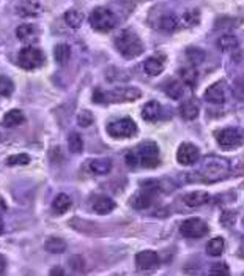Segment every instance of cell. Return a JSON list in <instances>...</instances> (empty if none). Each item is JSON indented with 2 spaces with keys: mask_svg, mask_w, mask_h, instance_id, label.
<instances>
[{
  "mask_svg": "<svg viewBox=\"0 0 244 276\" xmlns=\"http://www.w3.org/2000/svg\"><path fill=\"white\" fill-rule=\"evenodd\" d=\"M71 208V197L68 194H58L55 199H54V202H52V210L57 213V214H63L66 213L68 210Z\"/></svg>",
  "mask_w": 244,
  "mask_h": 276,
  "instance_id": "cell-25",
  "label": "cell"
},
{
  "mask_svg": "<svg viewBox=\"0 0 244 276\" xmlns=\"http://www.w3.org/2000/svg\"><path fill=\"white\" fill-rule=\"evenodd\" d=\"M68 147L73 153H81L82 148H84V141H82V137L81 134L78 133H71L69 137H68Z\"/></svg>",
  "mask_w": 244,
  "mask_h": 276,
  "instance_id": "cell-33",
  "label": "cell"
},
{
  "mask_svg": "<svg viewBox=\"0 0 244 276\" xmlns=\"http://www.w3.org/2000/svg\"><path fill=\"white\" fill-rule=\"evenodd\" d=\"M165 67V57L164 55H155L145 60L144 64V71L148 76H158L164 71Z\"/></svg>",
  "mask_w": 244,
  "mask_h": 276,
  "instance_id": "cell-15",
  "label": "cell"
},
{
  "mask_svg": "<svg viewBox=\"0 0 244 276\" xmlns=\"http://www.w3.org/2000/svg\"><path fill=\"white\" fill-rule=\"evenodd\" d=\"M115 48L125 58L132 60L144 52V43L132 30H121L115 38Z\"/></svg>",
  "mask_w": 244,
  "mask_h": 276,
  "instance_id": "cell-2",
  "label": "cell"
},
{
  "mask_svg": "<svg viewBox=\"0 0 244 276\" xmlns=\"http://www.w3.org/2000/svg\"><path fill=\"white\" fill-rule=\"evenodd\" d=\"M49 273H51V274H52V276H54V274H65V271H63V270H62V268H58V267H55V268H52V270H51V271H49Z\"/></svg>",
  "mask_w": 244,
  "mask_h": 276,
  "instance_id": "cell-41",
  "label": "cell"
},
{
  "mask_svg": "<svg viewBox=\"0 0 244 276\" xmlns=\"http://www.w3.org/2000/svg\"><path fill=\"white\" fill-rule=\"evenodd\" d=\"M5 131H4V127H0V142H4L5 141Z\"/></svg>",
  "mask_w": 244,
  "mask_h": 276,
  "instance_id": "cell-43",
  "label": "cell"
},
{
  "mask_svg": "<svg viewBox=\"0 0 244 276\" xmlns=\"http://www.w3.org/2000/svg\"><path fill=\"white\" fill-rule=\"evenodd\" d=\"M183 201L188 207H202L210 201V194L205 191H194L183 197Z\"/></svg>",
  "mask_w": 244,
  "mask_h": 276,
  "instance_id": "cell-19",
  "label": "cell"
},
{
  "mask_svg": "<svg viewBox=\"0 0 244 276\" xmlns=\"http://www.w3.org/2000/svg\"><path fill=\"white\" fill-rule=\"evenodd\" d=\"M65 22L71 27V28H79L84 22V14L79 10H68L65 11Z\"/></svg>",
  "mask_w": 244,
  "mask_h": 276,
  "instance_id": "cell-28",
  "label": "cell"
},
{
  "mask_svg": "<svg viewBox=\"0 0 244 276\" xmlns=\"http://www.w3.org/2000/svg\"><path fill=\"white\" fill-rule=\"evenodd\" d=\"M165 95L172 100H180L183 97V85L178 81H172L170 84H167L165 87Z\"/></svg>",
  "mask_w": 244,
  "mask_h": 276,
  "instance_id": "cell-32",
  "label": "cell"
},
{
  "mask_svg": "<svg viewBox=\"0 0 244 276\" xmlns=\"http://www.w3.org/2000/svg\"><path fill=\"white\" fill-rule=\"evenodd\" d=\"M108 130V134L111 137H115V139H121V137H132L137 133V125L135 121L131 118H120V120H114L106 127Z\"/></svg>",
  "mask_w": 244,
  "mask_h": 276,
  "instance_id": "cell-7",
  "label": "cell"
},
{
  "mask_svg": "<svg viewBox=\"0 0 244 276\" xmlns=\"http://www.w3.org/2000/svg\"><path fill=\"white\" fill-rule=\"evenodd\" d=\"M180 232L186 238H200L208 234V224L200 218H189L185 223H181Z\"/></svg>",
  "mask_w": 244,
  "mask_h": 276,
  "instance_id": "cell-8",
  "label": "cell"
},
{
  "mask_svg": "<svg viewBox=\"0 0 244 276\" xmlns=\"http://www.w3.org/2000/svg\"><path fill=\"white\" fill-rule=\"evenodd\" d=\"M200 158V151L197 148L194 144H189V142H185L178 147V151H177V160L180 164L183 166H191V164H195Z\"/></svg>",
  "mask_w": 244,
  "mask_h": 276,
  "instance_id": "cell-10",
  "label": "cell"
},
{
  "mask_svg": "<svg viewBox=\"0 0 244 276\" xmlns=\"http://www.w3.org/2000/svg\"><path fill=\"white\" fill-rule=\"evenodd\" d=\"M155 196H156V191L142 188V191H139L137 194L132 196V199H131L129 202H131V205H132L135 210H144V208H148L151 204H153Z\"/></svg>",
  "mask_w": 244,
  "mask_h": 276,
  "instance_id": "cell-13",
  "label": "cell"
},
{
  "mask_svg": "<svg viewBox=\"0 0 244 276\" xmlns=\"http://www.w3.org/2000/svg\"><path fill=\"white\" fill-rule=\"evenodd\" d=\"M30 163V155L27 153H18V155H11L7 158V164L8 166H27Z\"/></svg>",
  "mask_w": 244,
  "mask_h": 276,
  "instance_id": "cell-35",
  "label": "cell"
},
{
  "mask_svg": "<svg viewBox=\"0 0 244 276\" xmlns=\"http://www.w3.org/2000/svg\"><path fill=\"white\" fill-rule=\"evenodd\" d=\"M205 100L211 104H222L225 103V85L224 82H216L206 88Z\"/></svg>",
  "mask_w": 244,
  "mask_h": 276,
  "instance_id": "cell-14",
  "label": "cell"
},
{
  "mask_svg": "<svg viewBox=\"0 0 244 276\" xmlns=\"http://www.w3.org/2000/svg\"><path fill=\"white\" fill-rule=\"evenodd\" d=\"M4 271H5V259L2 254H0V273H4Z\"/></svg>",
  "mask_w": 244,
  "mask_h": 276,
  "instance_id": "cell-42",
  "label": "cell"
},
{
  "mask_svg": "<svg viewBox=\"0 0 244 276\" xmlns=\"http://www.w3.org/2000/svg\"><path fill=\"white\" fill-rule=\"evenodd\" d=\"M199 111H200V106L197 103L194 98H189L186 101H183V104L180 106V114L185 120H194L199 115Z\"/></svg>",
  "mask_w": 244,
  "mask_h": 276,
  "instance_id": "cell-18",
  "label": "cell"
},
{
  "mask_svg": "<svg viewBox=\"0 0 244 276\" xmlns=\"http://www.w3.org/2000/svg\"><path fill=\"white\" fill-rule=\"evenodd\" d=\"M71 57V49H69V46L65 44V43H60L55 46V49H54V58H55V62L58 65H65L68 60Z\"/></svg>",
  "mask_w": 244,
  "mask_h": 276,
  "instance_id": "cell-26",
  "label": "cell"
},
{
  "mask_svg": "<svg viewBox=\"0 0 244 276\" xmlns=\"http://www.w3.org/2000/svg\"><path fill=\"white\" fill-rule=\"evenodd\" d=\"M242 187H244V183H242Z\"/></svg>",
  "mask_w": 244,
  "mask_h": 276,
  "instance_id": "cell-45",
  "label": "cell"
},
{
  "mask_svg": "<svg viewBox=\"0 0 244 276\" xmlns=\"http://www.w3.org/2000/svg\"><path fill=\"white\" fill-rule=\"evenodd\" d=\"M78 124H79V127H84V128L90 127L91 124H93V115H91L88 111L79 112L78 114Z\"/></svg>",
  "mask_w": 244,
  "mask_h": 276,
  "instance_id": "cell-38",
  "label": "cell"
},
{
  "mask_svg": "<svg viewBox=\"0 0 244 276\" xmlns=\"http://www.w3.org/2000/svg\"><path fill=\"white\" fill-rule=\"evenodd\" d=\"M135 265L139 270H153L159 265V257L151 250L141 251L135 256Z\"/></svg>",
  "mask_w": 244,
  "mask_h": 276,
  "instance_id": "cell-12",
  "label": "cell"
},
{
  "mask_svg": "<svg viewBox=\"0 0 244 276\" xmlns=\"http://www.w3.org/2000/svg\"><path fill=\"white\" fill-rule=\"evenodd\" d=\"M41 13H43V5L38 0H21L16 7V14L24 19L38 18Z\"/></svg>",
  "mask_w": 244,
  "mask_h": 276,
  "instance_id": "cell-11",
  "label": "cell"
},
{
  "mask_svg": "<svg viewBox=\"0 0 244 276\" xmlns=\"http://www.w3.org/2000/svg\"><path fill=\"white\" fill-rule=\"evenodd\" d=\"M233 94L236 98L239 100H244V74L242 76H238L235 79V84H233Z\"/></svg>",
  "mask_w": 244,
  "mask_h": 276,
  "instance_id": "cell-37",
  "label": "cell"
},
{
  "mask_svg": "<svg viewBox=\"0 0 244 276\" xmlns=\"http://www.w3.org/2000/svg\"><path fill=\"white\" fill-rule=\"evenodd\" d=\"M66 248H68L66 241L63 238H58V237H51L44 243V250L51 254H62L66 251Z\"/></svg>",
  "mask_w": 244,
  "mask_h": 276,
  "instance_id": "cell-22",
  "label": "cell"
},
{
  "mask_svg": "<svg viewBox=\"0 0 244 276\" xmlns=\"http://www.w3.org/2000/svg\"><path fill=\"white\" fill-rule=\"evenodd\" d=\"M7 210H8V207H7L5 199H2V197H0V217H2V214H4Z\"/></svg>",
  "mask_w": 244,
  "mask_h": 276,
  "instance_id": "cell-40",
  "label": "cell"
},
{
  "mask_svg": "<svg viewBox=\"0 0 244 276\" xmlns=\"http://www.w3.org/2000/svg\"><path fill=\"white\" fill-rule=\"evenodd\" d=\"M230 171H232L230 161L222 158V157L210 155L202 161L200 169H199V172H197V175L202 177L200 181L215 183V181L227 178L228 175H230Z\"/></svg>",
  "mask_w": 244,
  "mask_h": 276,
  "instance_id": "cell-1",
  "label": "cell"
},
{
  "mask_svg": "<svg viewBox=\"0 0 244 276\" xmlns=\"http://www.w3.org/2000/svg\"><path fill=\"white\" fill-rule=\"evenodd\" d=\"M181 79L185 84L188 85H195L197 82V71L194 68H185V70H181Z\"/></svg>",
  "mask_w": 244,
  "mask_h": 276,
  "instance_id": "cell-36",
  "label": "cell"
},
{
  "mask_svg": "<svg viewBox=\"0 0 244 276\" xmlns=\"http://www.w3.org/2000/svg\"><path fill=\"white\" fill-rule=\"evenodd\" d=\"M210 273L211 274H228L230 271H228V267L225 264H216L215 267L210 270Z\"/></svg>",
  "mask_w": 244,
  "mask_h": 276,
  "instance_id": "cell-39",
  "label": "cell"
},
{
  "mask_svg": "<svg viewBox=\"0 0 244 276\" xmlns=\"http://www.w3.org/2000/svg\"><path fill=\"white\" fill-rule=\"evenodd\" d=\"M161 114H162V107L158 101H148L142 109V117L148 121L159 120Z\"/></svg>",
  "mask_w": 244,
  "mask_h": 276,
  "instance_id": "cell-20",
  "label": "cell"
},
{
  "mask_svg": "<svg viewBox=\"0 0 244 276\" xmlns=\"http://www.w3.org/2000/svg\"><path fill=\"white\" fill-rule=\"evenodd\" d=\"M216 141L222 148H235L242 144V136L236 128H224L216 133Z\"/></svg>",
  "mask_w": 244,
  "mask_h": 276,
  "instance_id": "cell-9",
  "label": "cell"
},
{
  "mask_svg": "<svg viewBox=\"0 0 244 276\" xmlns=\"http://www.w3.org/2000/svg\"><path fill=\"white\" fill-rule=\"evenodd\" d=\"M180 25H181L180 19L177 18V14H173V13L162 14V16L159 18V21H158V28L162 30V32H165V34L175 32V30L180 28Z\"/></svg>",
  "mask_w": 244,
  "mask_h": 276,
  "instance_id": "cell-16",
  "label": "cell"
},
{
  "mask_svg": "<svg viewBox=\"0 0 244 276\" xmlns=\"http://www.w3.org/2000/svg\"><path fill=\"white\" fill-rule=\"evenodd\" d=\"M91 207H93V211H96L98 214H108L117 207V204L114 202V199L108 196H96L93 199V202H91Z\"/></svg>",
  "mask_w": 244,
  "mask_h": 276,
  "instance_id": "cell-17",
  "label": "cell"
},
{
  "mask_svg": "<svg viewBox=\"0 0 244 276\" xmlns=\"http://www.w3.org/2000/svg\"><path fill=\"white\" fill-rule=\"evenodd\" d=\"M186 57H188L189 62L195 67V65L203 64L206 55H205V52H203L202 49H199V48H188V49H186Z\"/></svg>",
  "mask_w": 244,
  "mask_h": 276,
  "instance_id": "cell-31",
  "label": "cell"
},
{
  "mask_svg": "<svg viewBox=\"0 0 244 276\" xmlns=\"http://www.w3.org/2000/svg\"><path fill=\"white\" fill-rule=\"evenodd\" d=\"M134 151V155L137 158V164L145 169H155L159 166V148L156 142L153 141H145L142 144L137 145Z\"/></svg>",
  "mask_w": 244,
  "mask_h": 276,
  "instance_id": "cell-4",
  "label": "cell"
},
{
  "mask_svg": "<svg viewBox=\"0 0 244 276\" xmlns=\"http://www.w3.org/2000/svg\"><path fill=\"white\" fill-rule=\"evenodd\" d=\"M88 166H90V171L98 174V175H106V174H109L112 169V163L108 158H96L93 161H90Z\"/></svg>",
  "mask_w": 244,
  "mask_h": 276,
  "instance_id": "cell-23",
  "label": "cell"
},
{
  "mask_svg": "<svg viewBox=\"0 0 244 276\" xmlns=\"http://www.w3.org/2000/svg\"><path fill=\"white\" fill-rule=\"evenodd\" d=\"M200 22V13L199 10H186L181 14L180 18V24L183 27H194Z\"/></svg>",
  "mask_w": 244,
  "mask_h": 276,
  "instance_id": "cell-27",
  "label": "cell"
},
{
  "mask_svg": "<svg viewBox=\"0 0 244 276\" xmlns=\"http://www.w3.org/2000/svg\"><path fill=\"white\" fill-rule=\"evenodd\" d=\"M4 231H5V224H4V221H2V217H0V235L4 234Z\"/></svg>",
  "mask_w": 244,
  "mask_h": 276,
  "instance_id": "cell-44",
  "label": "cell"
},
{
  "mask_svg": "<svg viewBox=\"0 0 244 276\" xmlns=\"http://www.w3.org/2000/svg\"><path fill=\"white\" fill-rule=\"evenodd\" d=\"M88 22L95 30H98V32H109V30H112L115 27L117 18L109 8L98 7L90 13Z\"/></svg>",
  "mask_w": 244,
  "mask_h": 276,
  "instance_id": "cell-5",
  "label": "cell"
},
{
  "mask_svg": "<svg viewBox=\"0 0 244 276\" xmlns=\"http://www.w3.org/2000/svg\"><path fill=\"white\" fill-rule=\"evenodd\" d=\"M37 35V28L32 24H22L16 28V37L21 41H30Z\"/></svg>",
  "mask_w": 244,
  "mask_h": 276,
  "instance_id": "cell-30",
  "label": "cell"
},
{
  "mask_svg": "<svg viewBox=\"0 0 244 276\" xmlns=\"http://www.w3.org/2000/svg\"><path fill=\"white\" fill-rule=\"evenodd\" d=\"M238 38L232 34H225L222 37L218 38V48L224 52H230V51H235L238 48Z\"/></svg>",
  "mask_w": 244,
  "mask_h": 276,
  "instance_id": "cell-24",
  "label": "cell"
},
{
  "mask_svg": "<svg viewBox=\"0 0 244 276\" xmlns=\"http://www.w3.org/2000/svg\"><path fill=\"white\" fill-rule=\"evenodd\" d=\"M14 91V82L7 78V76H0V97H11Z\"/></svg>",
  "mask_w": 244,
  "mask_h": 276,
  "instance_id": "cell-34",
  "label": "cell"
},
{
  "mask_svg": "<svg viewBox=\"0 0 244 276\" xmlns=\"http://www.w3.org/2000/svg\"><path fill=\"white\" fill-rule=\"evenodd\" d=\"M142 97V91L137 87H118L111 91H102L101 88H96L93 94V100L96 103H128V101H135Z\"/></svg>",
  "mask_w": 244,
  "mask_h": 276,
  "instance_id": "cell-3",
  "label": "cell"
},
{
  "mask_svg": "<svg viewBox=\"0 0 244 276\" xmlns=\"http://www.w3.org/2000/svg\"><path fill=\"white\" fill-rule=\"evenodd\" d=\"M224 248H225V243H224V238L222 237H215L211 238L206 244V253L213 257H218L224 253Z\"/></svg>",
  "mask_w": 244,
  "mask_h": 276,
  "instance_id": "cell-29",
  "label": "cell"
},
{
  "mask_svg": "<svg viewBox=\"0 0 244 276\" xmlns=\"http://www.w3.org/2000/svg\"><path fill=\"white\" fill-rule=\"evenodd\" d=\"M24 121H25V115H24V112L19 111V109H11V111H8V112L4 115V125H5L7 128L19 127V125L24 124Z\"/></svg>",
  "mask_w": 244,
  "mask_h": 276,
  "instance_id": "cell-21",
  "label": "cell"
},
{
  "mask_svg": "<svg viewBox=\"0 0 244 276\" xmlns=\"http://www.w3.org/2000/svg\"><path fill=\"white\" fill-rule=\"evenodd\" d=\"M46 62V55L40 48H33V46H27L22 48L18 54V65L22 70H37Z\"/></svg>",
  "mask_w": 244,
  "mask_h": 276,
  "instance_id": "cell-6",
  "label": "cell"
}]
</instances>
